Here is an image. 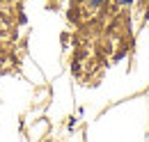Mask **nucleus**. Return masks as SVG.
<instances>
[{"instance_id":"obj_2","label":"nucleus","mask_w":149,"mask_h":142,"mask_svg":"<svg viewBox=\"0 0 149 142\" xmlns=\"http://www.w3.org/2000/svg\"><path fill=\"white\" fill-rule=\"evenodd\" d=\"M119 2H131V0H119Z\"/></svg>"},{"instance_id":"obj_1","label":"nucleus","mask_w":149,"mask_h":142,"mask_svg":"<svg viewBox=\"0 0 149 142\" xmlns=\"http://www.w3.org/2000/svg\"><path fill=\"white\" fill-rule=\"evenodd\" d=\"M99 2H101V0H90V5H92V7H96Z\"/></svg>"}]
</instances>
